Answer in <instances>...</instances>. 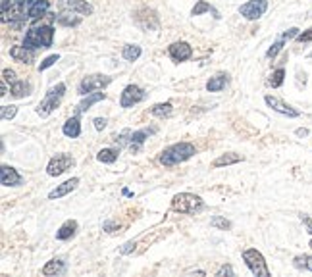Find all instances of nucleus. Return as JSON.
I'll list each match as a JSON object with an SVG mask.
<instances>
[{
    "label": "nucleus",
    "mask_w": 312,
    "mask_h": 277,
    "mask_svg": "<svg viewBox=\"0 0 312 277\" xmlns=\"http://www.w3.org/2000/svg\"><path fill=\"white\" fill-rule=\"evenodd\" d=\"M139 56H141V46H137V44H127L123 48V58L127 62H135Z\"/></svg>",
    "instance_id": "28"
},
{
    "label": "nucleus",
    "mask_w": 312,
    "mask_h": 277,
    "mask_svg": "<svg viewBox=\"0 0 312 277\" xmlns=\"http://www.w3.org/2000/svg\"><path fill=\"white\" fill-rule=\"evenodd\" d=\"M241 162V156L239 154H233V152H228V154H222L220 158L214 160V168H222V166H231V164H237Z\"/></svg>",
    "instance_id": "25"
},
{
    "label": "nucleus",
    "mask_w": 312,
    "mask_h": 277,
    "mask_svg": "<svg viewBox=\"0 0 312 277\" xmlns=\"http://www.w3.org/2000/svg\"><path fill=\"white\" fill-rule=\"evenodd\" d=\"M311 249H312V241H311Z\"/></svg>",
    "instance_id": "45"
},
{
    "label": "nucleus",
    "mask_w": 312,
    "mask_h": 277,
    "mask_svg": "<svg viewBox=\"0 0 312 277\" xmlns=\"http://www.w3.org/2000/svg\"><path fill=\"white\" fill-rule=\"evenodd\" d=\"M264 102L270 106L272 110H276L278 114H284V116H287V118H297L299 116V110H295L293 106H289V104H285L284 100H280L278 96H266L264 98Z\"/></svg>",
    "instance_id": "10"
},
{
    "label": "nucleus",
    "mask_w": 312,
    "mask_h": 277,
    "mask_svg": "<svg viewBox=\"0 0 312 277\" xmlns=\"http://www.w3.org/2000/svg\"><path fill=\"white\" fill-rule=\"evenodd\" d=\"M243 260L247 268L251 270V274L257 277H268L270 276V270H268V266H266V260H264V256L257 251V249H247L243 252Z\"/></svg>",
    "instance_id": "5"
},
{
    "label": "nucleus",
    "mask_w": 312,
    "mask_h": 277,
    "mask_svg": "<svg viewBox=\"0 0 312 277\" xmlns=\"http://www.w3.org/2000/svg\"><path fill=\"white\" fill-rule=\"evenodd\" d=\"M268 10V2L266 0H249L247 4H243L239 8V13L247 17V19H258L260 15H264V12Z\"/></svg>",
    "instance_id": "8"
},
{
    "label": "nucleus",
    "mask_w": 312,
    "mask_h": 277,
    "mask_svg": "<svg viewBox=\"0 0 312 277\" xmlns=\"http://www.w3.org/2000/svg\"><path fill=\"white\" fill-rule=\"evenodd\" d=\"M104 127H106V119H104V118H96L95 119V129H96V131H102Z\"/></svg>",
    "instance_id": "41"
},
{
    "label": "nucleus",
    "mask_w": 312,
    "mask_h": 277,
    "mask_svg": "<svg viewBox=\"0 0 312 277\" xmlns=\"http://www.w3.org/2000/svg\"><path fill=\"white\" fill-rule=\"evenodd\" d=\"M106 98V94L104 92H91V94H87L85 98L81 100V104L77 106V112H87L89 108L96 102H100V100H104Z\"/></svg>",
    "instance_id": "20"
},
{
    "label": "nucleus",
    "mask_w": 312,
    "mask_h": 277,
    "mask_svg": "<svg viewBox=\"0 0 312 277\" xmlns=\"http://www.w3.org/2000/svg\"><path fill=\"white\" fill-rule=\"evenodd\" d=\"M0 183L4 185V187L21 185V175H19L17 170H14L12 166H2V168H0Z\"/></svg>",
    "instance_id": "13"
},
{
    "label": "nucleus",
    "mask_w": 312,
    "mask_h": 277,
    "mask_svg": "<svg viewBox=\"0 0 312 277\" xmlns=\"http://www.w3.org/2000/svg\"><path fill=\"white\" fill-rule=\"evenodd\" d=\"M301 220H303V222H305V225H307V231H309V233L312 235V220L309 218V216H301Z\"/></svg>",
    "instance_id": "42"
},
{
    "label": "nucleus",
    "mask_w": 312,
    "mask_h": 277,
    "mask_svg": "<svg viewBox=\"0 0 312 277\" xmlns=\"http://www.w3.org/2000/svg\"><path fill=\"white\" fill-rule=\"evenodd\" d=\"M150 114L156 116V118H168L172 114V104L170 102H164V104H156L150 108Z\"/></svg>",
    "instance_id": "27"
},
{
    "label": "nucleus",
    "mask_w": 312,
    "mask_h": 277,
    "mask_svg": "<svg viewBox=\"0 0 312 277\" xmlns=\"http://www.w3.org/2000/svg\"><path fill=\"white\" fill-rule=\"evenodd\" d=\"M212 8H210V4L208 2H204V0H199L197 2V6L191 10V15H201V13H204V12H210Z\"/></svg>",
    "instance_id": "32"
},
{
    "label": "nucleus",
    "mask_w": 312,
    "mask_h": 277,
    "mask_svg": "<svg viewBox=\"0 0 312 277\" xmlns=\"http://www.w3.org/2000/svg\"><path fill=\"white\" fill-rule=\"evenodd\" d=\"M228 85V75H216V77H210V81L206 83V91L208 92H218L222 91L224 87Z\"/></svg>",
    "instance_id": "22"
},
{
    "label": "nucleus",
    "mask_w": 312,
    "mask_h": 277,
    "mask_svg": "<svg viewBox=\"0 0 312 277\" xmlns=\"http://www.w3.org/2000/svg\"><path fill=\"white\" fill-rule=\"evenodd\" d=\"M75 231H77V222H75V220H68V222H64L62 227L56 231V239H58V241H66V239L73 237Z\"/></svg>",
    "instance_id": "19"
},
{
    "label": "nucleus",
    "mask_w": 312,
    "mask_h": 277,
    "mask_svg": "<svg viewBox=\"0 0 312 277\" xmlns=\"http://www.w3.org/2000/svg\"><path fill=\"white\" fill-rule=\"evenodd\" d=\"M295 268L299 270H307V272H312V256H297L295 258Z\"/></svg>",
    "instance_id": "29"
},
{
    "label": "nucleus",
    "mask_w": 312,
    "mask_h": 277,
    "mask_svg": "<svg viewBox=\"0 0 312 277\" xmlns=\"http://www.w3.org/2000/svg\"><path fill=\"white\" fill-rule=\"evenodd\" d=\"M195 146L191 143H176V145L168 146L160 154V164L162 166H176V164H181L185 160H189L193 154H195Z\"/></svg>",
    "instance_id": "2"
},
{
    "label": "nucleus",
    "mask_w": 312,
    "mask_h": 277,
    "mask_svg": "<svg viewBox=\"0 0 312 277\" xmlns=\"http://www.w3.org/2000/svg\"><path fill=\"white\" fill-rule=\"evenodd\" d=\"M77 185H79V179H77V177H71V179L64 181L62 185H58L56 189H52V191L48 193V198H50V200H54V198L66 197V195H68V193H71V191H73Z\"/></svg>",
    "instance_id": "14"
},
{
    "label": "nucleus",
    "mask_w": 312,
    "mask_h": 277,
    "mask_svg": "<svg viewBox=\"0 0 312 277\" xmlns=\"http://www.w3.org/2000/svg\"><path fill=\"white\" fill-rule=\"evenodd\" d=\"M15 114H17V106H2V108H0L2 119H12Z\"/></svg>",
    "instance_id": "33"
},
{
    "label": "nucleus",
    "mask_w": 312,
    "mask_h": 277,
    "mask_svg": "<svg viewBox=\"0 0 312 277\" xmlns=\"http://www.w3.org/2000/svg\"><path fill=\"white\" fill-rule=\"evenodd\" d=\"M64 92H66V85H64V83H58L56 87H52L50 91L46 92V96L41 100V104L37 108V114H39L41 118L50 116V114L54 112V108H58L62 96H64Z\"/></svg>",
    "instance_id": "3"
},
{
    "label": "nucleus",
    "mask_w": 312,
    "mask_h": 277,
    "mask_svg": "<svg viewBox=\"0 0 312 277\" xmlns=\"http://www.w3.org/2000/svg\"><path fill=\"white\" fill-rule=\"evenodd\" d=\"M2 79L6 81V83H12V85H14L15 81V71L14 69H2Z\"/></svg>",
    "instance_id": "36"
},
{
    "label": "nucleus",
    "mask_w": 312,
    "mask_h": 277,
    "mask_svg": "<svg viewBox=\"0 0 312 277\" xmlns=\"http://www.w3.org/2000/svg\"><path fill=\"white\" fill-rule=\"evenodd\" d=\"M56 21L60 25H66V27H73V25H79L81 23V17L77 15V12H69V10H62V12L56 15Z\"/></svg>",
    "instance_id": "17"
},
{
    "label": "nucleus",
    "mask_w": 312,
    "mask_h": 277,
    "mask_svg": "<svg viewBox=\"0 0 312 277\" xmlns=\"http://www.w3.org/2000/svg\"><path fill=\"white\" fill-rule=\"evenodd\" d=\"M204 206L203 198L191 193H179L172 200V208L179 214H195L197 210H201Z\"/></svg>",
    "instance_id": "4"
},
{
    "label": "nucleus",
    "mask_w": 312,
    "mask_h": 277,
    "mask_svg": "<svg viewBox=\"0 0 312 277\" xmlns=\"http://www.w3.org/2000/svg\"><path fill=\"white\" fill-rule=\"evenodd\" d=\"M58 6H60V10H69V12H77L83 15L93 13V6L87 0H60Z\"/></svg>",
    "instance_id": "11"
},
{
    "label": "nucleus",
    "mask_w": 312,
    "mask_h": 277,
    "mask_svg": "<svg viewBox=\"0 0 312 277\" xmlns=\"http://www.w3.org/2000/svg\"><path fill=\"white\" fill-rule=\"evenodd\" d=\"M0 6H2V12H6V10H10L14 6V0H2Z\"/></svg>",
    "instance_id": "43"
},
{
    "label": "nucleus",
    "mask_w": 312,
    "mask_h": 277,
    "mask_svg": "<svg viewBox=\"0 0 312 277\" xmlns=\"http://www.w3.org/2000/svg\"><path fill=\"white\" fill-rule=\"evenodd\" d=\"M131 135H133V131H129V129H125V131L116 139V143L122 146V145H127V141H131Z\"/></svg>",
    "instance_id": "37"
},
{
    "label": "nucleus",
    "mask_w": 312,
    "mask_h": 277,
    "mask_svg": "<svg viewBox=\"0 0 312 277\" xmlns=\"http://www.w3.org/2000/svg\"><path fill=\"white\" fill-rule=\"evenodd\" d=\"M297 135L299 137H305V135H309V131L307 129H297Z\"/></svg>",
    "instance_id": "44"
},
{
    "label": "nucleus",
    "mask_w": 312,
    "mask_h": 277,
    "mask_svg": "<svg viewBox=\"0 0 312 277\" xmlns=\"http://www.w3.org/2000/svg\"><path fill=\"white\" fill-rule=\"evenodd\" d=\"M210 225L220 227V229H230L231 227L230 222H228V220H224V218H220V216H214V218H212V222H210Z\"/></svg>",
    "instance_id": "35"
},
{
    "label": "nucleus",
    "mask_w": 312,
    "mask_h": 277,
    "mask_svg": "<svg viewBox=\"0 0 312 277\" xmlns=\"http://www.w3.org/2000/svg\"><path fill=\"white\" fill-rule=\"evenodd\" d=\"M118 150L116 148H102L98 154H96V160L98 162H102V164H114L116 160H118Z\"/></svg>",
    "instance_id": "23"
},
{
    "label": "nucleus",
    "mask_w": 312,
    "mask_h": 277,
    "mask_svg": "<svg viewBox=\"0 0 312 277\" xmlns=\"http://www.w3.org/2000/svg\"><path fill=\"white\" fill-rule=\"evenodd\" d=\"M73 164H75V160L71 158L69 154H56L54 158L48 162L46 173H48L50 177H58V175H62L64 172H68Z\"/></svg>",
    "instance_id": "7"
},
{
    "label": "nucleus",
    "mask_w": 312,
    "mask_h": 277,
    "mask_svg": "<svg viewBox=\"0 0 312 277\" xmlns=\"http://www.w3.org/2000/svg\"><path fill=\"white\" fill-rule=\"evenodd\" d=\"M218 277H224V276H233V268L231 266H222L220 270H218Z\"/></svg>",
    "instance_id": "39"
},
{
    "label": "nucleus",
    "mask_w": 312,
    "mask_h": 277,
    "mask_svg": "<svg viewBox=\"0 0 312 277\" xmlns=\"http://www.w3.org/2000/svg\"><path fill=\"white\" fill-rule=\"evenodd\" d=\"M170 56H172V60L174 62H185V60H189L191 54H193V48L189 46V42H183V40H179V42H174L172 46H170Z\"/></svg>",
    "instance_id": "12"
},
{
    "label": "nucleus",
    "mask_w": 312,
    "mask_h": 277,
    "mask_svg": "<svg viewBox=\"0 0 312 277\" xmlns=\"http://www.w3.org/2000/svg\"><path fill=\"white\" fill-rule=\"evenodd\" d=\"M10 56L14 58L15 62H21V64H31L33 62V50L25 48V46H12L10 48Z\"/></svg>",
    "instance_id": "16"
},
{
    "label": "nucleus",
    "mask_w": 312,
    "mask_h": 277,
    "mask_svg": "<svg viewBox=\"0 0 312 277\" xmlns=\"http://www.w3.org/2000/svg\"><path fill=\"white\" fill-rule=\"evenodd\" d=\"M110 83H112V77H108V75H100V73L89 75V77H85V79L79 83V94L87 96V94L98 91V89L108 87Z\"/></svg>",
    "instance_id": "6"
},
{
    "label": "nucleus",
    "mask_w": 312,
    "mask_h": 277,
    "mask_svg": "<svg viewBox=\"0 0 312 277\" xmlns=\"http://www.w3.org/2000/svg\"><path fill=\"white\" fill-rule=\"evenodd\" d=\"M297 40H299V42H311V40H312V27H311V29H307L305 33H299Z\"/></svg>",
    "instance_id": "38"
},
{
    "label": "nucleus",
    "mask_w": 312,
    "mask_h": 277,
    "mask_svg": "<svg viewBox=\"0 0 312 277\" xmlns=\"http://www.w3.org/2000/svg\"><path fill=\"white\" fill-rule=\"evenodd\" d=\"M150 133L152 131H149V129H141V131L133 133V135H131V141H129V150H131V152H137Z\"/></svg>",
    "instance_id": "21"
},
{
    "label": "nucleus",
    "mask_w": 312,
    "mask_h": 277,
    "mask_svg": "<svg viewBox=\"0 0 312 277\" xmlns=\"http://www.w3.org/2000/svg\"><path fill=\"white\" fill-rule=\"evenodd\" d=\"M284 77H285V71L284 69H276L274 73H272V77H270V83L274 89H278V87H282V83H284Z\"/></svg>",
    "instance_id": "30"
},
{
    "label": "nucleus",
    "mask_w": 312,
    "mask_h": 277,
    "mask_svg": "<svg viewBox=\"0 0 312 277\" xmlns=\"http://www.w3.org/2000/svg\"><path fill=\"white\" fill-rule=\"evenodd\" d=\"M135 245H137L135 241H129V243H125V245H123L120 252H122V254H129L131 251H135Z\"/></svg>",
    "instance_id": "40"
},
{
    "label": "nucleus",
    "mask_w": 312,
    "mask_h": 277,
    "mask_svg": "<svg viewBox=\"0 0 312 277\" xmlns=\"http://www.w3.org/2000/svg\"><path fill=\"white\" fill-rule=\"evenodd\" d=\"M143 98H145V92H143L141 87H137V85H127L122 92L120 104H122V108H131V106L139 104Z\"/></svg>",
    "instance_id": "9"
},
{
    "label": "nucleus",
    "mask_w": 312,
    "mask_h": 277,
    "mask_svg": "<svg viewBox=\"0 0 312 277\" xmlns=\"http://www.w3.org/2000/svg\"><path fill=\"white\" fill-rule=\"evenodd\" d=\"M62 131H64V135H66V137H69V139H75V137H79V135H81V123H79V118H77V116L69 118L68 121L64 123Z\"/></svg>",
    "instance_id": "18"
},
{
    "label": "nucleus",
    "mask_w": 312,
    "mask_h": 277,
    "mask_svg": "<svg viewBox=\"0 0 312 277\" xmlns=\"http://www.w3.org/2000/svg\"><path fill=\"white\" fill-rule=\"evenodd\" d=\"M66 264L62 260H50L48 264H44L42 268V276H56V274H62Z\"/></svg>",
    "instance_id": "24"
},
{
    "label": "nucleus",
    "mask_w": 312,
    "mask_h": 277,
    "mask_svg": "<svg viewBox=\"0 0 312 277\" xmlns=\"http://www.w3.org/2000/svg\"><path fill=\"white\" fill-rule=\"evenodd\" d=\"M48 8H50V2H48V0H35V2H29V17H31V19L42 17V15H46Z\"/></svg>",
    "instance_id": "15"
},
{
    "label": "nucleus",
    "mask_w": 312,
    "mask_h": 277,
    "mask_svg": "<svg viewBox=\"0 0 312 277\" xmlns=\"http://www.w3.org/2000/svg\"><path fill=\"white\" fill-rule=\"evenodd\" d=\"M285 40H289V39H285L284 35H282L280 39H278L276 42H274V44H272V48L268 50V52H266V56H268V58H274V56H278V52H280V50L284 48Z\"/></svg>",
    "instance_id": "31"
},
{
    "label": "nucleus",
    "mask_w": 312,
    "mask_h": 277,
    "mask_svg": "<svg viewBox=\"0 0 312 277\" xmlns=\"http://www.w3.org/2000/svg\"><path fill=\"white\" fill-rule=\"evenodd\" d=\"M60 60V56L58 54H52V56H48V58H44L41 62V66H39V71H44L46 67H50V66H54L56 62Z\"/></svg>",
    "instance_id": "34"
},
{
    "label": "nucleus",
    "mask_w": 312,
    "mask_h": 277,
    "mask_svg": "<svg viewBox=\"0 0 312 277\" xmlns=\"http://www.w3.org/2000/svg\"><path fill=\"white\" fill-rule=\"evenodd\" d=\"M54 39V27L52 25H37L31 27L27 33H25V39H23V46L25 48H48L52 44Z\"/></svg>",
    "instance_id": "1"
},
{
    "label": "nucleus",
    "mask_w": 312,
    "mask_h": 277,
    "mask_svg": "<svg viewBox=\"0 0 312 277\" xmlns=\"http://www.w3.org/2000/svg\"><path fill=\"white\" fill-rule=\"evenodd\" d=\"M29 91H31V85L25 83V81H15L14 85H12V89H10V92L14 94L15 98H23V96H27Z\"/></svg>",
    "instance_id": "26"
}]
</instances>
